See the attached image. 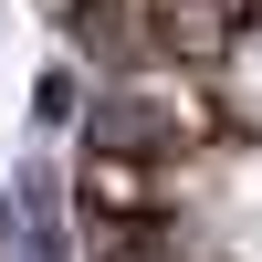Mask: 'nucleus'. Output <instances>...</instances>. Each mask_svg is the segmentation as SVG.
I'll use <instances>...</instances> for the list:
<instances>
[{
    "label": "nucleus",
    "instance_id": "1",
    "mask_svg": "<svg viewBox=\"0 0 262 262\" xmlns=\"http://www.w3.org/2000/svg\"><path fill=\"white\" fill-rule=\"evenodd\" d=\"M179 126H189V74H137L126 95H105L95 116H84V158H137V168H158L168 147H179Z\"/></svg>",
    "mask_w": 262,
    "mask_h": 262
},
{
    "label": "nucleus",
    "instance_id": "2",
    "mask_svg": "<svg viewBox=\"0 0 262 262\" xmlns=\"http://www.w3.org/2000/svg\"><path fill=\"white\" fill-rule=\"evenodd\" d=\"M252 11L262 0H147V53L168 74H210V63H231V42H242Z\"/></svg>",
    "mask_w": 262,
    "mask_h": 262
},
{
    "label": "nucleus",
    "instance_id": "3",
    "mask_svg": "<svg viewBox=\"0 0 262 262\" xmlns=\"http://www.w3.org/2000/svg\"><path fill=\"white\" fill-rule=\"evenodd\" d=\"M74 189H84V221H147V210H158V179H147L137 158H84Z\"/></svg>",
    "mask_w": 262,
    "mask_h": 262
},
{
    "label": "nucleus",
    "instance_id": "4",
    "mask_svg": "<svg viewBox=\"0 0 262 262\" xmlns=\"http://www.w3.org/2000/svg\"><path fill=\"white\" fill-rule=\"evenodd\" d=\"M84 262H179V231H158V221H84Z\"/></svg>",
    "mask_w": 262,
    "mask_h": 262
}]
</instances>
